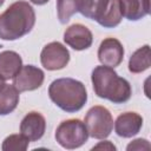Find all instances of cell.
<instances>
[{
    "label": "cell",
    "instance_id": "3957f363",
    "mask_svg": "<svg viewBox=\"0 0 151 151\" xmlns=\"http://www.w3.org/2000/svg\"><path fill=\"white\" fill-rule=\"evenodd\" d=\"M50 99L63 111L73 113L84 107L87 101L85 85L73 78H59L48 86Z\"/></svg>",
    "mask_w": 151,
    "mask_h": 151
},
{
    "label": "cell",
    "instance_id": "4fadbf2b",
    "mask_svg": "<svg viewBox=\"0 0 151 151\" xmlns=\"http://www.w3.org/2000/svg\"><path fill=\"white\" fill-rule=\"evenodd\" d=\"M123 17L137 21L150 13V0H119Z\"/></svg>",
    "mask_w": 151,
    "mask_h": 151
},
{
    "label": "cell",
    "instance_id": "8992f818",
    "mask_svg": "<svg viewBox=\"0 0 151 151\" xmlns=\"http://www.w3.org/2000/svg\"><path fill=\"white\" fill-rule=\"evenodd\" d=\"M41 65L48 71L64 68L70 61L68 50L59 41H52L44 46L40 53Z\"/></svg>",
    "mask_w": 151,
    "mask_h": 151
},
{
    "label": "cell",
    "instance_id": "6da1fadb",
    "mask_svg": "<svg viewBox=\"0 0 151 151\" xmlns=\"http://www.w3.org/2000/svg\"><path fill=\"white\" fill-rule=\"evenodd\" d=\"M91 81L94 93L113 104H123L131 98L132 90L130 83L125 78L119 77L113 67L96 66L91 74Z\"/></svg>",
    "mask_w": 151,
    "mask_h": 151
},
{
    "label": "cell",
    "instance_id": "277c9868",
    "mask_svg": "<svg viewBox=\"0 0 151 151\" xmlns=\"http://www.w3.org/2000/svg\"><path fill=\"white\" fill-rule=\"evenodd\" d=\"M88 132L80 119H67L59 124L55 130V140L67 150L78 149L87 142Z\"/></svg>",
    "mask_w": 151,
    "mask_h": 151
},
{
    "label": "cell",
    "instance_id": "d6986e66",
    "mask_svg": "<svg viewBox=\"0 0 151 151\" xmlns=\"http://www.w3.org/2000/svg\"><path fill=\"white\" fill-rule=\"evenodd\" d=\"M28 144H29V140L21 133L11 134L4 139L1 149L2 151H25L27 150Z\"/></svg>",
    "mask_w": 151,
    "mask_h": 151
},
{
    "label": "cell",
    "instance_id": "5bb4252c",
    "mask_svg": "<svg viewBox=\"0 0 151 151\" xmlns=\"http://www.w3.org/2000/svg\"><path fill=\"white\" fill-rule=\"evenodd\" d=\"M19 91L0 79V116L12 113L19 104Z\"/></svg>",
    "mask_w": 151,
    "mask_h": 151
},
{
    "label": "cell",
    "instance_id": "ac0fdd59",
    "mask_svg": "<svg viewBox=\"0 0 151 151\" xmlns=\"http://www.w3.org/2000/svg\"><path fill=\"white\" fill-rule=\"evenodd\" d=\"M79 2L80 0H57V13L61 24L68 22L71 17L78 12Z\"/></svg>",
    "mask_w": 151,
    "mask_h": 151
},
{
    "label": "cell",
    "instance_id": "9a60e30c",
    "mask_svg": "<svg viewBox=\"0 0 151 151\" xmlns=\"http://www.w3.org/2000/svg\"><path fill=\"white\" fill-rule=\"evenodd\" d=\"M110 0H80L79 9L85 18L98 21L109 6Z\"/></svg>",
    "mask_w": 151,
    "mask_h": 151
},
{
    "label": "cell",
    "instance_id": "52a82bcc",
    "mask_svg": "<svg viewBox=\"0 0 151 151\" xmlns=\"http://www.w3.org/2000/svg\"><path fill=\"white\" fill-rule=\"evenodd\" d=\"M45 79V73L41 68L34 65H22L18 74L13 78V85L19 92L34 91L39 88Z\"/></svg>",
    "mask_w": 151,
    "mask_h": 151
},
{
    "label": "cell",
    "instance_id": "e0dca14e",
    "mask_svg": "<svg viewBox=\"0 0 151 151\" xmlns=\"http://www.w3.org/2000/svg\"><path fill=\"white\" fill-rule=\"evenodd\" d=\"M122 19H123V14L120 11L119 0H110L106 11L97 22L105 28H113L120 24Z\"/></svg>",
    "mask_w": 151,
    "mask_h": 151
},
{
    "label": "cell",
    "instance_id": "603a6c76",
    "mask_svg": "<svg viewBox=\"0 0 151 151\" xmlns=\"http://www.w3.org/2000/svg\"><path fill=\"white\" fill-rule=\"evenodd\" d=\"M4 2H5V0H0V7L4 5Z\"/></svg>",
    "mask_w": 151,
    "mask_h": 151
},
{
    "label": "cell",
    "instance_id": "7a4b0ae2",
    "mask_svg": "<svg viewBox=\"0 0 151 151\" xmlns=\"http://www.w3.org/2000/svg\"><path fill=\"white\" fill-rule=\"evenodd\" d=\"M35 24L33 7L24 0L13 2L0 14V39L13 41L32 31Z\"/></svg>",
    "mask_w": 151,
    "mask_h": 151
},
{
    "label": "cell",
    "instance_id": "30bf717a",
    "mask_svg": "<svg viewBox=\"0 0 151 151\" xmlns=\"http://www.w3.org/2000/svg\"><path fill=\"white\" fill-rule=\"evenodd\" d=\"M45 130H46L45 117L37 111L28 112L20 123V133L25 136L29 142L39 140L44 136Z\"/></svg>",
    "mask_w": 151,
    "mask_h": 151
},
{
    "label": "cell",
    "instance_id": "5b68a950",
    "mask_svg": "<svg viewBox=\"0 0 151 151\" xmlns=\"http://www.w3.org/2000/svg\"><path fill=\"white\" fill-rule=\"evenodd\" d=\"M84 124L90 137L96 139H105L112 132L113 118L106 107L96 105L87 111Z\"/></svg>",
    "mask_w": 151,
    "mask_h": 151
},
{
    "label": "cell",
    "instance_id": "7402d4cb",
    "mask_svg": "<svg viewBox=\"0 0 151 151\" xmlns=\"http://www.w3.org/2000/svg\"><path fill=\"white\" fill-rule=\"evenodd\" d=\"M32 4H34V5H38V6H40V5H45V4H47L50 0H29Z\"/></svg>",
    "mask_w": 151,
    "mask_h": 151
},
{
    "label": "cell",
    "instance_id": "ffe728a7",
    "mask_svg": "<svg viewBox=\"0 0 151 151\" xmlns=\"http://www.w3.org/2000/svg\"><path fill=\"white\" fill-rule=\"evenodd\" d=\"M150 143L146 140V139H142V138H138V139H134L132 140L127 146H126V150L127 151H140V150H150Z\"/></svg>",
    "mask_w": 151,
    "mask_h": 151
},
{
    "label": "cell",
    "instance_id": "9c48e42d",
    "mask_svg": "<svg viewBox=\"0 0 151 151\" xmlns=\"http://www.w3.org/2000/svg\"><path fill=\"white\" fill-rule=\"evenodd\" d=\"M64 41L76 51H84L91 47L93 35L86 26L81 24H73L66 28L64 33Z\"/></svg>",
    "mask_w": 151,
    "mask_h": 151
},
{
    "label": "cell",
    "instance_id": "8fae6325",
    "mask_svg": "<svg viewBox=\"0 0 151 151\" xmlns=\"http://www.w3.org/2000/svg\"><path fill=\"white\" fill-rule=\"evenodd\" d=\"M143 126V118L137 112H124L114 122V131L119 137L131 138L136 136Z\"/></svg>",
    "mask_w": 151,
    "mask_h": 151
},
{
    "label": "cell",
    "instance_id": "7c38bea8",
    "mask_svg": "<svg viewBox=\"0 0 151 151\" xmlns=\"http://www.w3.org/2000/svg\"><path fill=\"white\" fill-rule=\"evenodd\" d=\"M22 67V59L14 51H2L0 53V79H13Z\"/></svg>",
    "mask_w": 151,
    "mask_h": 151
},
{
    "label": "cell",
    "instance_id": "44dd1931",
    "mask_svg": "<svg viewBox=\"0 0 151 151\" xmlns=\"http://www.w3.org/2000/svg\"><path fill=\"white\" fill-rule=\"evenodd\" d=\"M99 149H104V150H109V151H114V150H117V147L110 142V140H104V142H100V143H98L97 145H94L93 147H92V150H99Z\"/></svg>",
    "mask_w": 151,
    "mask_h": 151
},
{
    "label": "cell",
    "instance_id": "ba28073f",
    "mask_svg": "<svg viewBox=\"0 0 151 151\" xmlns=\"http://www.w3.org/2000/svg\"><path fill=\"white\" fill-rule=\"evenodd\" d=\"M124 59V47L122 42L116 38L104 39L98 48V60L101 65L117 67Z\"/></svg>",
    "mask_w": 151,
    "mask_h": 151
},
{
    "label": "cell",
    "instance_id": "2e32d148",
    "mask_svg": "<svg viewBox=\"0 0 151 151\" xmlns=\"http://www.w3.org/2000/svg\"><path fill=\"white\" fill-rule=\"evenodd\" d=\"M150 46L144 45L136 50L129 60V71L131 73H142L150 67Z\"/></svg>",
    "mask_w": 151,
    "mask_h": 151
}]
</instances>
